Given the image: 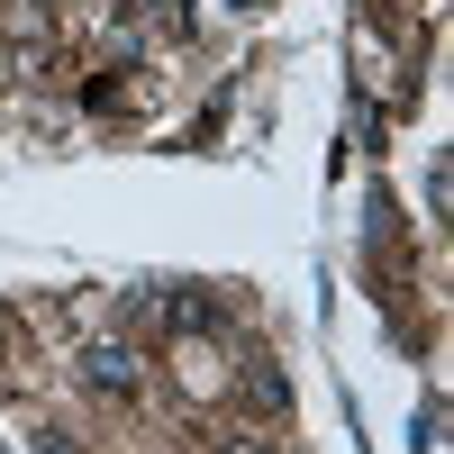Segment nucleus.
<instances>
[{
  "mask_svg": "<svg viewBox=\"0 0 454 454\" xmlns=\"http://www.w3.org/2000/svg\"><path fill=\"white\" fill-rule=\"evenodd\" d=\"M82 382H91V391H109V400H128V391H137V355H128V346H91Z\"/></svg>",
  "mask_w": 454,
  "mask_h": 454,
  "instance_id": "obj_1",
  "label": "nucleus"
},
{
  "mask_svg": "<svg viewBox=\"0 0 454 454\" xmlns=\"http://www.w3.org/2000/svg\"><path fill=\"white\" fill-rule=\"evenodd\" d=\"M119 10H128V19H145V10H155V0H119Z\"/></svg>",
  "mask_w": 454,
  "mask_h": 454,
  "instance_id": "obj_2",
  "label": "nucleus"
},
{
  "mask_svg": "<svg viewBox=\"0 0 454 454\" xmlns=\"http://www.w3.org/2000/svg\"><path fill=\"white\" fill-rule=\"evenodd\" d=\"M36 454H73V445H64V436H46V445H36Z\"/></svg>",
  "mask_w": 454,
  "mask_h": 454,
  "instance_id": "obj_3",
  "label": "nucleus"
}]
</instances>
